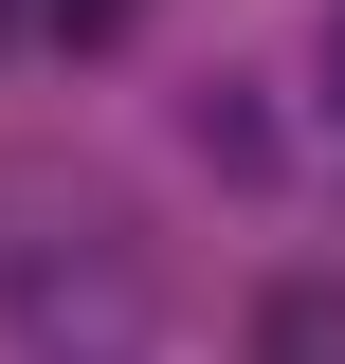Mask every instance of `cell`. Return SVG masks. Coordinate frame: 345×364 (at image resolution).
<instances>
[{
  "label": "cell",
  "mask_w": 345,
  "mask_h": 364,
  "mask_svg": "<svg viewBox=\"0 0 345 364\" xmlns=\"http://www.w3.org/2000/svg\"><path fill=\"white\" fill-rule=\"evenodd\" d=\"M0 328H18V364H146L164 346V255L73 146H0Z\"/></svg>",
  "instance_id": "6da1fadb"
},
{
  "label": "cell",
  "mask_w": 345,
  "mask_h": 364,
  "mask_svg": "<svg viewBox=\"0 0 345 364\" xmlns=\"http://www.w3.org/2000/svg\"><path fill=\"white\" fill-rule=\"evenodd\" d=\"M255 364H345V273H291L255 310Z\"/></svg>",
  "instance_id": "7a4b0ae2"
},
{
  "label": "cell",
  "mask_w": 345,
  "mask_h": 364,
  "mask_svg": "<svg viewBox=\"0 0 345 364\" xmlns=\"http://www.w3.org/2000/svg\"><path fill=\"white\" fill-rule=\"evenodd\" d=\"M327 73H345V18H327Z\"/></svg>",
  "instance_id": "3957f363"
}]
</instances>
